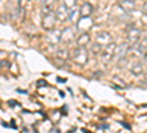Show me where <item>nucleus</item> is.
Here are the masks:
<instances>
[{
  "mask_svg": "<svg viewBox=\"0 0 147 133\" xmlns=\"http://www.w3.org/2000/svg\"><path fill=\"white\" fill-rule=\"evenodd\" d=\"M71 58L74 59V62L78 65H85L88 62V50L85 47L77 46L74 50H71Z\"/></svg>",
  "mask_w": 147,
  "mask_h": 133,
  "instance_id": "1",
  "label": "nucleus"
},
{
  "mask_svg": "<svg viewBox=\"0 0 147 133\" xmlns=\"http://www.w3.org/2000/svg\"><path fill=\"white\" fill-rule=\"evenodd\" d=\"M94 27V21L91 16H80L78 21L75 22V31L78 33H88Z\"/></svg>",
  "mask_w": 147,
  "mask_h": 133,
  "instance_id": "2",
  "label": "nucleus"
},
{
  "mask_svg": "<svg viewBox=\"0 0 147 133\" xmlns=\"http://www.w3.org/2000/svg\"><path fill=\"white\" fill-rule=\"evenodd\" d=\"M140 39H141L140 28H137L136 25H128L127 27V40H128V44L137 46L138 42H140Z\"/></svg>",
  "mask_w": 147,
  "mask_h": 133,
  "instance_id": "3",
  "label": "nucleus"
},
{
  "mask_svg": "<svg viewBox=\"0 0 147 133\" xmlns=\"http://www.w3.org/2000/svg\"><path fill=\"white\" fill-rule=\"evenodd\" d=\"M56 22H57V18H56V14H55V10L53 12H49V14L43 15L41 16V27L49 31V30H53L56 27Z\"/></svg>",
  "mask_w": 147,
  "mask_h": 133,
  "instance_id": "4",
  "label": "nucleus"
},
{
  "mask_svg": "<svg viewBox=\"0 0 147 133\" xmlns=\"http://www.w3.org/2000/svg\"><path fill=\"white\" fill-rule=\"evenodd\" d=\"M60 42L65 44L75 42V30L69 28V27H65L63 30H60Z\"/></svg>",
  "mask_w": 147,
  "mask_h": 133,
  "instance_id": "5",
  "label": "nucleus"
},
{
  "mask_svg": "<svg viewBox=\"0 0 147 133\" xmlns=\"http://www.w3.org/2000/svg\"><path fill=\"white\" fill-rule=\"evenodd\" d=\"M49 46L52 47H56L59 43H60V30L57 28H53V30H49L47 31V37H46Z\"/></svg>",
  "mask_w": 147,
  "mask_h": 133,
  "instance_id": "6",
  "label": "nucleus"
},
{
  "mask_svg": "<svg viewBox=\"0 0 147 133\" xmlns=\"http://www.w3.org/2000/svg\"><path fill=\"white\" fill-rule=\"evenodd\" d=\"M131 50V47L128 43H121V44H116V49H115V59H118V61H122L127 55L128 52Z\"/></svg>",
  "mask_w": 147,
  "mask_h": 133,
  "instance_id": "7",
  "label": "nucleus"
},
{
  "mask_svg": "<svg viewBox=\"0 0 147 133\" xmlns=\"http://www.w3.org/2000/svg\"><path fill=\"white\" fill-rule=\"evenodd\" d=\"M128 70L132 76H141L144 72V67H143V62L140 61V59H134V61H131V64L128 65Z\"/></svg>",
  "mask_w": 147,
  "mask_h": 133,
  "instance_id": "8",
  "label": "nucleus"
},
{
  "mask_svg": "<svg viewBox=\"0 0 147 133\" xmlns=\"http://www.w3.org/2000/svg\"><path fill=\"white\" fill-rule=\"evenodd\" d=\"M112 35H110V33L107 31H100V33H97L96 35V43H99L100 46H106L109 43H112Z\"/></svg>",
  "mask_w": 147,
  "mask_h": 133,
  "instance_id": "9",
  "label": "nucleus"
},
{
  "mask_svg": "<svg viewBox=\"0 0 147 133\" xmlns=\"http://www.w3.org/2000/svg\"><path fill=\"white\" fill-rule=\"evenodd\" d=\"M75 43H77V46H80V47H87V46H90V43H91L90 34H88V33H80L78 37L75 39Z\"/></svg>",
  "mask_w": 147,
  "mask_h": 133,
  "instance_id": "10",
  "label": "nucleus"
},
{
  "mask_svg": "<svg viewBox=\"0 0 147 133\" xmlns=\"http://www.w3.org/2000/svg\"><path fill=\"white\" fill-rule=\"evenodd\" d=\"M55 14H56V18H57L59 22H63V21H66V18H68L69 10H68L66 6L62 3V5H59V6L55 9Z\"/></svg>",
  "mask_w": 147,
  "mask_h": 133,
  "instance_id": "11",
  "label": "nucleus"
},
{
  "mask_svg": "<svg viewBox=\"0 0 147 133\" xmlns=\"http://www.w3.org/2000/svg\"><path fill=\"white\" fill-rule=\"evenodd\" d=\"M119 8L125 12V14H131L136 10V0H121Z\"/></svg>",
  "mask_w": 147,
  "mask_h": 133,
  "instance_id": "12",
  "label": "nucleus"
},
{
  "mask_svg": "<svg viewBox=\"0 0 147 133\" xmlns=\"http://www.w3.org/2000/svg\"><path fill=\"white\" fill-rule=\"evenodd\" d=\"M55 9H56V0H43L41 2V15L53 12Z\"/></svg>",
  "mask_w": 147,
  "mask_h": 133,
  "instance_id": "13",
  "label": "nucleus"
},
{
  "mask_svg": "<svg viewBox=\"0 0 147 133\" xmlns=\"http://www.w3.org/2000/svg\"><path fill=\"white\" fill-rule=\"evenodd\" d=\"M115 49H116V44L112 42V43H109V44H106V49L105 50H102V56H103V59H112L113 56H115Z\"/></svg>",
  "mask_w": 147,
  "mask_h": 133,
  "instance_id": "14",
  "label": "nucleus"
},
{
  "mask_svg": "<svg viewBox=\"0 0 147 133\" xmlns=\"http://www.w3.org/2000/svg\"><path fill=\"white\" fill-rule=\"evenodd\" d=\"M78 10H80V16H91V15H93L94 8H93V5H91V3L84 2Z\"/></svg>",
  "mask_w": 147,
  "mask_h": 133,
  "instance_id": "15",
  "label": "nucleus"
},
{
  "mask_svg": "<svg viewBox=\"0 0 147 133\" xmlns=\"http://www.w3.org/2000/svg\"><path fill=\"white\" fill-rule=\"evenodd\" d=\"M56 58L62 59V61H66V59L71 58V50L68 47H60V49L56 50Z\"/></svg>",
  "mask_w": 147,
  "mask_h": 133,
  "instance_id": "16",
  "label": "nucleus"
},
{
  "mask_svg": "<svg viewBox=\"0 0 147 133\" xmlns=\"http://www.w3.org/2000/svg\"><path fill=\"white\" fill-rule=\"evenodd\" d=\"M78 18H80V10L75 8V9L69 10V14H68V18H66V21H69V22H77V21H78Z\"/></svg>",
  "mask_w": 147,
  "mask_h": 133,
  "instance_id": "17",
  "label": "nucleus"
},
{
  "mask_svg": "<svg viewBox=\"0 0 147 133\" xmlns=\"http://www.w3.org/2000/svg\"><path fill=\"white\" fill-rule=\"evenodd\" d=\"M102 47L103 46H100L99 43H90V52L94 55V56H99V55H102Z\"/></svg>",
  "mask_w": 147,
  "mask_h": 133,
  "instance_id": "18",
  "label": "nucleus"
},
{
  "mask_svg": "<svg viewBox=\"0 0 147 133\" xmlns=\"http://www.w3.org/2000/svg\"><path fill=\"white\" fill-rule=\"evenodd\" d=\"M62 3L66 6L68 10H72V9H75V6H77V0H62Z\"/></svg>",
  "mask_w": 147,
  "mask_h": 133,
  "instance_id": "19",
  "label": "nucleus"
},
{
  "mask_svg": "<svg viewBox=\"0 0 147 133\" xmlns=\"http://www.w3.org/2000/svg\"><path fill=\"white\" fill-rule=\"evenodd\" d=\"M137 46L140 47V49H141L143 52H146V53H147V37H141Z\"/></svg>",
  "mask_w": 147,
  "mask_h": 133,
  "instance_id": "20",
  "label": "nucleus"
},
{
  "mask_svg": "<svg viewBox=\"0 0 147 133\" xmlns=\"http://www.w3.org/2000/svg\"><path fill=\"white\" fill-rule=\"evenodd\" d=\"M143 12H144V14L147 12V2H146V3H144V6H143Z\"/></svg>",
  "mask_w": 147,
  "mask_h": 133,
  "instance_id": "21",
  "label": "nucleus"
}]
</instances>
